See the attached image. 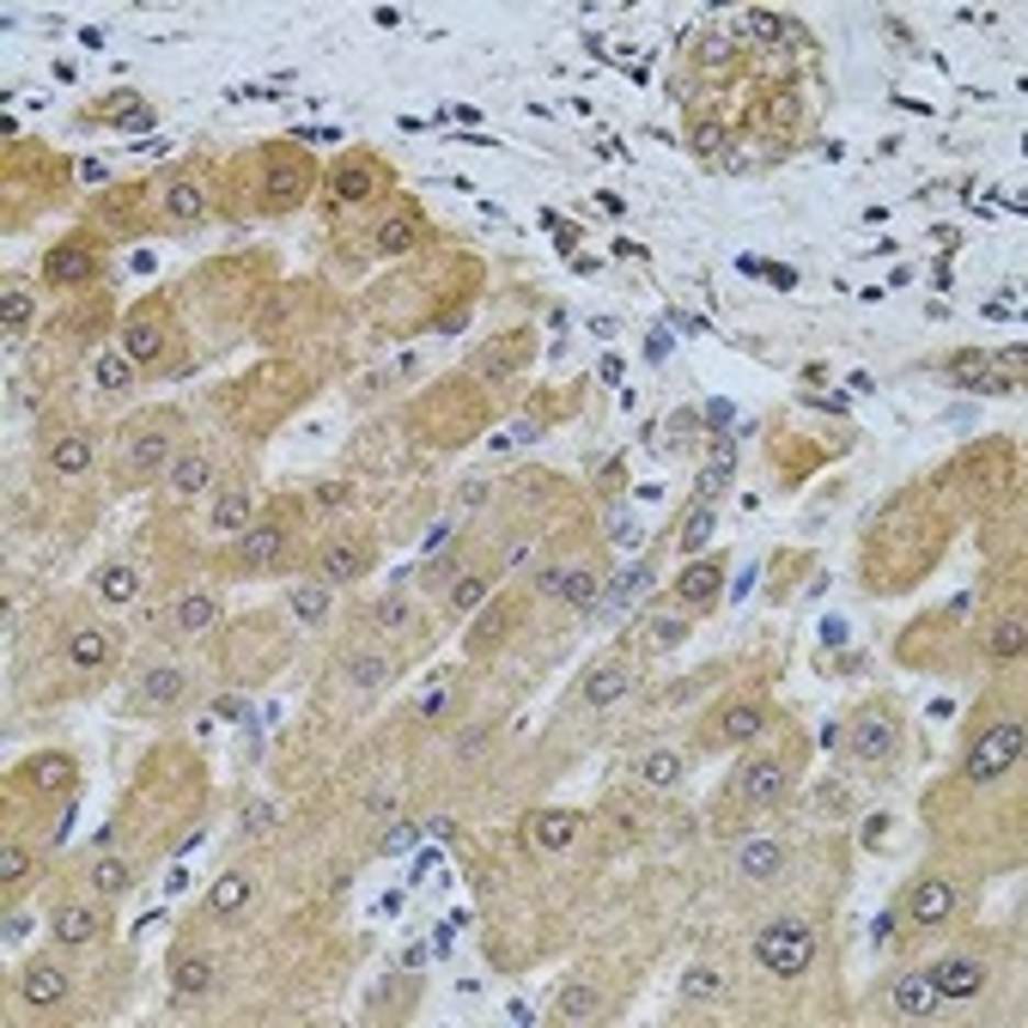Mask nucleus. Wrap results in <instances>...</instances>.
<instances>
[{
  "label": "nucleus",
  "instance_id": "60",
  "mask_svg": "<svg viewBox=\"0 0 1028 1028\" xmlns=\"http://www.w3.org/2000/svg\"><path fill=\"white\" fill-rule=\"evenodd\" d=\"M730 49H737L730 37H706V62H730Z\"/></svg>",
  "mask_w": 1028,
  "mask_h": 1028
},
{
  "label": "nucleus",
  "instance_id": "27",
  "mask_svg": "<svg viewBox=\"0 0 1028 1028\" xmlns=\"http://www.w3.org/2000/svg\"><path fill=\"white\" fill-rule=\"evenodd\" d=\"M165 474H171V500H177V505L213 488V462H208V457H177Z\"/></svg>",
  "mask_w": 1028,
  "mask_h": 1028
},
{
  "label": "nucleus",
  "instance_id": "16",
  "mask_svg": "<svg viewBox=\"0 0 1028 1028\" xmlns=\"http://www.w3.org/2000/svg\"><path fill=\"white\" fill-rule=\"evenodd\" d=\"M122 354H128L134 366H146V359L165 354V329H158L153 311H134L128 323H122Z\"/></svg>",
  "mask_w": 1028,
  "mask_h": 1028
},
{
  "label": "nucleus",
  "instance_id": "43",
  "mask_svg": "<svg viewBox=\"0 0 1028 1028\" xmlns=\"http://www.w3.org/2000/svg\"><path fill=\"white\" fill-rule=\"evenodd\" d=\"M481 603H488V579H474V572L450 579V591H445V608H450V615H474Z\"/></svg>",
  "mask_w": 1028,
  "mask_h": 1028
},
{
  "label": "nucleus",
  "instance_id": "18",
  "mask_svg": "<svg viewBox=\"0 0 1028 1028\" xmlns=\"http://www.w3.org/2000/svg\"><path fill=\"white\" fill-rule=\"evenodd\" d=\"M183 688H189V675L177 670V663H153V670L141 675V706L146 712H165V706H177V700H183Z\"/></svg>",
  "mask_w": 1028,
  "mask_h": 1028
},
{
  "label": "nucleus",
  "instance_id": "5",
  "mask_svg": "<svg viewBox=\"0 0 1028 1028\" xmlns=\"http://www.w3.org/2000/svg\"><path fill=\"white\" fill-rule=\"evenodd\" d=\"M512 627H517V608L512 603H481V608H474V621H469V633H462V651H469V658H493V651L512 639Z\"/></svg>",
  "mask_w": 1028,
  "mask_h": 1028
},
{
  "label": "nucleus",
  "instance_id": "50",
  "mask_svg": "<svg viewBox=\"0 0 1028 1028\" xmlns=\"http://www.w3.org/2000/svg\"><path fill=\"white\" fill-rule=\"evenodd\" d=\"M92 371H98V383H104V390H128V383H134V359L122 354V347H116V354H104Z\"/></svg>",
  "mask_w": 1028,
  "mask_h": 1028
},
{
  "label": "nucleus",
  "instance_id": "61",
  "mask_svg": "<svg viewBox=\"0 0 1028 1028\" xmlns=\"http://www.w3.org/2000/svg\"><path fill=\"white\" fill-rule=\"evenodd\" d=\"M104 177H110V171L98 165V158H86V165H79V183H104Z\"/></svg>",
  "mask_w": 1028,
  "mask_h": 1028
},
{
  "label": "nucleus",
  "instance_id": "38",
  "mask_svg": "<svg viewBox=\"0 0 1028 1028\" xmlns=\"http://www.w3.org/2000/svg\"><path fill=\"white\" fill-rule=\"evenodd\" d=\"M67 658H74L79 670H98V663H110V639H104V627H79L74 639H67Z\"/></svg>",
  "mask_w": 1028,
  "mask_h": 1028
},
{
  "label": "nucleus",
  "instance_id": "54",
  "mask_svg": "<svg viewBox=\"0 0 1028 1028\" xmlns=\"http://www.w3.org/2000/svg\"><path fill=\"white\" fill-rule=\"evenodd\" d=\"M275 816H280V809L268 804V797H256V804L244 809V834H268V828H275Z\"/></svg>",
  "mask_w": 1028,
  "mask_h": 1028
},
{
  "label": "nucleus",
  "instance_id": "51",
  "mask_svg": "<svg viewBox=\"0 0 1028 1028\" xmlns=\"http://www.w3.org/2000/svg\"><path fill=\"white\" fill-rule=\"evenodd\" d=\"M92 889H98V895H122V889H128V864H122V858H98V864H92Z\"/></svg>",
  "mask_w": 1028,
  "mask_h": 1028
},
{
  "label": "nucleus",
  "instance_id": "37",
  "mask_svg": "<svg viewBox=\"0 0 1028 1028\" xmlns=\"http://www.w3.org/2000/svg\"><path fill=\"white\" fill-rule=\"evenodd\" d=\"M646 584H651V567H627V579H621L608 596H596V603H591V615H621V608H627L633 596L646 591Z\"/></svg>",
  "mask_w": 1028,
  "mask_h": 1028
},
{
  "label": "nucleus",
  "instance_id": "1",
  "mask_svg": "<svg viewBox=\"0 0 1028 1028\" xmlns=\"http://www.w3.org/2000/svg\"><path fill=\"white\" fill-rule=\"evenodd\" d=\"M755 962L773 980H804L809 962H816V931H809L804 919H773L755 937Z\"/></svg>",
  "mask_w": 1028,
  "mask_h": 1028
},
{
  "label": "nucleus",
  "instance_id": "17",
  "mask_svg": "<svg viewBox=\"0 0 1028 1028\" xmlns=\"http://www.w3.org/2000/svg\"><path fill=\"white\" fill-rule=\"evenodd\" d=\"M737 870H742V883H773L779 870H785V846L779 840H742Z\"/></svg>",
  "mask_w": 1028,
  "mask_h": 1028
},
{
  "label": "nucleus",
  "instance_id": "11",
  "mask_svg": "<svg viewBox=\"0 0 1028 1028\" xmlns=\"http://www.w3.org/2000/svg\"><path fill=\"white\" fill-rule=\"evenodd\" d=\"M158 469H171V433H141L122 445V474L128 481H153Z\"/></svg>",
  "mask_w": 1028,
  "mask_h": 1028
},
{
  "label": "nucleus",
  "instance_id": "14",
  "mask_svg": "<svg viewBox=\"0 0 1028 1028\" xmlns=\"http://www.w3.org/2000/svg\"><path fill=\"white\" fill-rule=\"evenodd\" d=\"M627 688H633V670L621 658H608V663H596V670L584 675V706L608 712V706H621V700H627Z\"/></svg>",
  "mask_w": 1028,
  "mask_h": 1028
},
{
  "label": "nucleus",
  "instance_id": "25",
  "mask_svg": "<svg viewBox=\"0 0 1028 1028\" xmlns=\"http://www.w3.org/2000/svg\"><path fill=\"white\" fill-rule=\"evenodd\" d=\"M43 275H49L55 287H79V280H92V256L79 250V244H55V250L43 256Z\"/></svg>",
  "mask_w": 1028,
  "mask_h": 1028
},
{
  "label": "nucleus",
  "instance_id": "49",
  "mask_svg": "<svg viewBox=\"0 0 1028 1028\" xmlns=\"http://www.w3.org/2000/svg\"><path fill=\"white\" fill-rule=\"evenodd\" d=\"M280 183H268V208H292L304 195V165H280Z\"/></svg>",
  "mask_w": 1028,
  "mask_h": 1028
},
{
  "label": "nucleus",
  "instance_id": "21",
  "mask_svg": "<svg viewBox=\"0 0 1028 1028\" xmlns=\"http://www.w3.org/2000/svg\"><path fill=\"white\" fill-rule=\"evenodd\" d=\"M208 524L220 529V536H244V529H250V493H244V488H220V493H213Z\"/></svg>",
  "mask_w": 1028,
  "mask_h": 1028
},
{
  "label": "nucleus",
  "instance_id": "44",
  "mask_svg": "<svg viewBox=\"0 0 1028 1028\" xmlns=\"http://www.w3.org/2000/svg\"><path fill=\"white\" fill-rule=\"evenodd\" d=\"M347 675H354V688H383L390 682V658H383V651H354V658H347Z\"/></svg>",
  "mask_w": 1028,
  "mask_h": 1028
},
{
  "label": "nucleus",
  "instance_id": "55",
  "mask_svg": "<svg viewBox=\"0 0 1028 1028\" xmlns=\"http://www.w3.org/2000/svg\"><path fill=\"white\" fill-rule=\"evenodd\" d=\"M682 633H688L682 615H658V621H651V639H658V646H682Z\"/></svg>",
  "mask_w": 1028,
  "mask_h": 1028
},
{
  "label": "nucleus",
  "instance_id": "32",
  "mask_svg": "<svg viewBox=\"0 0 1028 1028\" xmlns=\"http://www.w3.org/2000/svg\"><path fill=\"white\" fill-rule=\"evenodd\" d=\"M554 1010H560V1023H591L596 1010H603V992L596 986H560V998H554Z\"/></svg>",
  "mask_w": 1028,
  "mask_h": 1028
},
{
  "label": "nucleus",
  "instance_id": "20",
  "mask_svg": "<svg viewBox=\"0 0 1028 1028\" xmlns=\"http://www.w3.org/2000/svg\"><path fill=\"white\" fill-rule=\"evenodd\" d=\"M949 378H956V383H968V390H980V395H1004V390L1016 383L1010 371H998L992 359H980V354H962L956 366H949Z\"/></svg>",
  "mask_w": 1028,
  "mask_h": 1028
},
{
  "label": "nucleus",
  "instance_id": "33",
  "mask_svg": "<svg viewBox=\"0 0 1028 1028\" xmlns=\"http://www.w3.org/2000/svg\"><path fill=\"white\" fill-rule=\"evenodd\" d=\"M371 244H378L383 256L414 250V244H421V220H414V213H395V220H383V225H378V237H371Z\"/></svg>",
  "mask_w": 1028,
  "mask_h": 1028
},
{
  "label": "nucleus",
  "instance_id": "26",
  "mask_svg": "<svg viewBox=\"0 0 1028 1028\" xmlns=\"http://www.w3.org/2000/svg\"><path fill=\"white\" fill-rule=\"evenodd\" d=\"M98 931H104V919H98V907H62V913H55V943H62V949H79V943H92Z\"/></svg>",
  "mask_w": 1028,
  "mask_h": 1028
},
{
  "label": "nucleus",
  "instance_id": "7",
  "mask_svg": "<svg viewBox=\"0 0 1028 1028\" xmlns=\"http://www.w3.org/2000/svg\"><path fill=\"white\" fill-rule=\"evenodd\" d=\"M956 907H962V895H956V883H943V876H925V883H913V895H907V919L913 925H943V919H956Z\"/></svg>",
  "mask_w": 1028,
  "mask_h": 1028
},
{
  "label": "nucleus",
  "instance_id": "3",
  "mask_svg": "<svg viewBox=\"0 0 1028 1028\" xmlns=\"http://www.w3.org/2000/svg\"><path fill=\"white\" fill-rule=\"evenodd\" d=\"M943 1010H949V998L931 986V974H919V968H907V974L889 986V1016H901V1023H937Z\"/></svg>",
  "mask_w": 1028,
  "mask_h": 1028
},
{
  "label": "nucleus",
  "instance_id": "64",
  "mask_svg": "<svg viewBox=\"0 0 1028 1028\" xmlns=\"http://www.w3.org/2000/svg\"><path fill=\"white\" fill-rule=\"evenodd\" d=\"M761 275H767V280H773V287H791V280H797V275H791V268H779V262H767V268H761Z\"/></svg>",
  "mask_w": 1028,
  "mask_h": 1028
},
{
  "label": "nucleus",
  "instance_id": "23",
  "mask_svg": "<svg viewBox=\"0 0 1028 1028\" xmlns=\"http://www.w3.org/2000/svg\"><path fill=\"white\" fill-rule=\"evenodd\" d=\"M171 992L177 998H201V992H213V956H177L171 962Z\"/></svg>",
  "mask_w": 1028,
  "mask_h": 1028
},
{
  "label": "nucleus",
  "instance_id": "46",
  "mask_svg": "<svg viewBox=\"0 0 1028 1028\" xmlns=\"http://www.w3.org/2000/svg\"><path fill=\"white\" fill-rule=\"evenodd\" d=\"M785 19H779V13H749V19H742V37H749L755 43V49H773V43H785Z\"/></svg>",
  "mask_w": 1028,
  "mask_h": 1028
},
{
  "label": "nucleus",
  "instance_id": "59",
  "mask_svg": "<svg viewBox=\"0 0 1028 1028\" xmlns=\"http://www.w3.org/2000/svg\"><path fill=\"white\" fill-rule=\"evenodd\" d=\"M213 712H220L225 725H237V718H244V712H250V706H244V700H237V694H220V700H213Z\"/></svg>",
  "mask_w": 1028,
  "mask_h": 1028
},
{
  "label": "nucleus",
  "instance_id": "28",
  "mask_svg": "<svg viewBox=\"0 0 1028 1028\" xmlns=\"http://www.w3.org/2000/svg\"><path fill=\"white\" fill-rule=\"evenodd\" d=\"M19 992H25V1004L49 1010V1004H67V974H62L55 962H37V968L25 974V986H19Z\"/></svg>",
  "mask_w": 1028,
  "mask_h": 1028
},
{
  "label": "nucleus",
  "instance_id": "42",
  "mask_svg": "<svg viewBox=\"0 0 1028 1028\" xmlns=\"http://www.w3.org/2000/svg\"><path fill=\"white\" fill-rule=\"evenodd\" d=\"M165 213H171L177 225H195V220H201V189L189 183V177H177V183H165Z\"/></svg>",
  "mask_w": 1028,
  "mask_h": 1028
},
{
  "label": "nucleus",
  "instance_id": "39",
  "mask_svg": "<svg viewBox=\"0 0 1028 1028\" xmlns=\"http://www.w3.org/2000/svg\"><path fill=\"white\" fill-rule=\"evenodd\" d=\"M639 779H646V785H658V791H670L675 779H682V755H675V749H646V755H639Z\"/></svg>",
  "mask_w": 1028,
  "mask_h": 1028
},
{
  "label": "nucleus",
  "instance_id": "40",
  "mask_svg": "<svg viewBox=\"0 0 1028 1028\" xmlns=\"http://www.w3.org/2000/svg\"><path fill=\"white\" fill-rule=\"evenodd\" d=\"M718 992H725V974H718L712 962H694L682 974V1004H712Z\"/></svg>",
  "mask_w": 1028,
  "mask_h": 1028
},
{
  "label": "nucleus",
  "instance_id": "52",
  "mask_svg": "<svg viewBox=\"0 0 1028 1028\" xmlns=\"http://www.w3.org/2000/svg\"><path fill=\"white\" fill-rule=\"evenodd\" d=\"M0 316H7V329L19 335V329H31V316H37V304H31V292H19V287H13L7 299H0Z\"/></svg>",
  "mask_w": 1028,
  "mask_h": 1028
},
{
  "label": "nucleus",
  "instance_id": "36",
  "mask_svg": "<svg viewBox=\"0 0 1028 1028\" xmlns=\"http://www.w3.org/2000/svg\"><path fill=\"white\" fill-rule=\"evenodd\" d=\"M1023 639H1028V621H1023V608H1010V615L992 627V658L1016 663V658H1023Z\"/></svg>",
  "mask_w": 1028,
  "mask_h": 1028
},
{
  "label": "nucleus",
  "instance_id": "13",
  "mask_svg": "<svg viewBox=\"0 0 1028 1028\" xmlns=\"http://www.w3.org/2000/svg\"><path fill=\"white\" fill-rule=\"evenodd\" d=\"M572 840H579V809H536V822H529V846L536 852L560 858Z\"/></svg>",
  "mask_w": 1028,
  "mask_h": 1028
},
{
  "label": "nucleus",
  "instance_id": "47",
  "mask_svg": "<svg viewBox=\"0 0 1028 1028\" xmlns=\"http://www.w3.org/2000/svg\"><path fill=\"white\" fill-rule=\"evenodd\" d=\"M134 591H141V572L134 567H104V579H98L104 603H134Z\"/></svg>",
  "mask_w": 1028,
  "mask_h": 1028
},
{
  "label": "nucleus",
  "instance_id": "2",
  "mask_svg": "<svg viewBox=\"0 0 1028 1028\" xmlns=\"http://www.w3.org/2000/svg\"><path fill=\"white\" fill-rule=\"evenodd\" d=\"M1023 742H1028L1023 718H1004V725H992L986 737L968 749V761H962L968 785H998L1004 773H1016V761H1023Z\"/></svg>",
  "mask_w": 1028,
  "mask_h": 1028
},
{
  "label": "nucleus",
  "instance_id": "10",
  "mask_svg": "<svg viewBox=\"0 0 1028 1028\" xmlns=\"http://www.w3.org/2000/svg\"><path fill=\"white\" fill-rule=\"evenodd\" d=\"M536 584H541V596H554V603H579V608L596 603V572L591 567H541Z\"/></svg>",
  "mask_w": 1028,
  "mask_h": 1028
},
{
  "label": "nucleus",
  "instance_id": "6",
  "mask_svg": "<svg viewBox=\"0 0 1028 1028\" xmlns=\"http://www.w3.org/2000/svg\"><path fill=\"white\" fill-rule=\"evenodd\" d=\"M718 591H725V560L718 554H694L682 567V579H675V603H688V608H712Z\"/></svg>",
  "mask_w": 1028,
  "mask_h": 1028
},
{
  "label": "nucleus",
  "instance_id": "31",
  "mask_svg": "<svg viewBox=\"0 0 1028 1028\" xmlns=\"http://www.w3.org/2000/svg\"><path fill=\"white\" fill-rule=\"evenodd\" d=\"M712 529H718V512H712V500H700L694 512L682 517V536H675V541H682V554H688V560H694V554H706Z\"/></svg>",
  "mask_w": 1028,
  "mask_h": 1028
},
{
  "label": "nucleus",
  "instance_id": "19",
  "mask_svg": "<svg viewBox=\"0 0 1028 1028\" xmlns=\"http://www.w3.org/2000/svg\"><path fill=\"white\" fill-rule=\"evenodd\" d=\"M74 779H79V761H67V755H31L25 761V785L31 791H74Z\"/></svg>",
  "mask_w": 1028,
  "mask_h": 1028
},
{
  "label": "nucleus",
  "instance_id": "35",
  "mask_svg": "<svg viewBox=\"0 0 1028 1028\" xmlns=\"http://www.w3.org/2000/svg\"><path fill=\"white\" fill-rule=\"evenodd\" d=\"M378 189V165L371 158H347L342 171H335V195L342 201H359V195H371Z\"/></svg>",
  "mask_w": 1028,
  "mask_h": 1028
},
{
  "label": "nucleus",
  "instance_id": "22",
  "mask_svg": "<svg viewBox=\"0 0 1028 1028\" xmlns=\"http://www.w3.org/2000/svg\"><path fill=\"white\" fill-rule=\"evenodd\" d=\"M767 730V706L761 700H737V706H725V718H718V737L725 742H755Z\"/></svg>",
  "mask_w": 1028,
  "mask_h": 1028
},
{
  "label": "nucleus",
  "instance_id": "24",
  "mask_svg": "<svg viewBox=\"0 0 1028 1028\" xmlns=\"http://www.w3.org/2000/svg\"><path fill=\"white\" fill-rule=\"evenodd\" d=\"M213 621H220V603H213L208 591L183 596V603L171 608V633H177V639H195V633H208Z\"/></svg>",
  "mask_w": 1028,
  "mask_h": 1028
},
{
  "label": "nucleus",
  "instance_id": "9",
  "mask_svg": "<svg viewBox=\"0 0 1028 1028\" xmlns=\"http://www.w3.org/2000/svg\"><path fill=\"white\" fill-rule=\"evenodd\" d=\"M925 974H931V986L943 992L949 1004H968L980 986H986V968H980L974 956H943V962H937V968H925Z\"/></svg>",
  "mask_w": 1028,
  "mask_h": 1028
},
{
  "label": "nucleus",
  "instance_id": "15",
  "mask_svg": "<svg viewBox=\"0 0 1028 1028\" xmlns=\"http://www.w3.org/2000/svg\"><path fill=\"white\" fill-rule=\"evenodd\" d=\"M280 554H287V536H280V524H250L244 536H237V567H244V572L275 567Z\"/></svg>",
  "mask_w": 1028,
  "mask_h": 1028
},
{
  "label": "nucleus",
  "instance_id": "63",
  "mask_svg": "<svg viewBox=\"0 0 1028 1028\" xmlns=\"http://www.w3.org/2000/svg\"><path fill=\"white\" fill-rule=\"evenodd\" d=\"M706 426H718V433L730 426V409H725V402H712V409H706Z\"/></svg>",
  "mask_w": 1028,
  "mask_h": 1028
},
{
  "label": "nucleus",
  "instance_id": "45",
  "mask_svg": "<svg viewBox=\"0 0 1028 1028\" xmlns=\"http://www.w3.org/2000/svg\"><path fill=\"white\" fill-rule=\"evenodd\" d=\"M730 474H737V457H730V445H718L712 450V469L700 474V500H718L730 488Z\"/></svg>",
  "mask_w": 1028,
  "mask_h": 1028
},
{
  "label": "nucleus",
  "instance_id": "12",
  "mask_svg": "<svg viewBox=\"0 0 1028 1028\" xmlns=\"http://www.w3.org/2000/svg\"><path fill=\"white\" fill-rule=\"evenodd\" d=\"M366 567H371V548H359V541H323L316 548L323 584H354V579H366Z\"/></svg>",
  "mask_w": 1028,
  "mask_h": 1028
},
{
  "label": "nucleus",
  "instance_id": "4",
  "mask_svg": "<svg viewBox=\"0 0 1028 1028\" xmlns=\"http://www.w3.org/2000/svg\"><path fill=\"white\" fill-rule=\"evenodd\" d=\"M846 749L852 761H895L901 755V725L889 712H858L852 725H846Z\"/></svg>",
  "mask_w": 1028,
  "mask_h": 1028
},
{
  "label": "nucleus",
  "instance_id": "8",
  "mask_svg": "<svg viewBox=\"0 0 1028 1028\" xmlns=\"http://www.w3.org/2000/svg\"><path fill=\"white\" fill-rule=\"evenodd\" d=\"M737 797L749 809H773L779 797H785V761H742V773H737Z\"/></svg>",
  "mask_w": 1028,
  "mask_h": 1028
},
{
  "label": "nucleus",
  "instance_id": "56",
  "mask_svg": "<svg viewBox=\"0 0 1028 1028\" xmlns=\"http://www.w3.org/2000/svg\"><path fill=\"white\" fill-rule=\"evenodd\" d=\"M816 804L828 809V816H846V785H834V779H828V785H816Z\"/></svg>",
  "mask_w": 1028,
  "mask_h": 1028
},
{
  "label": "nucleus",
  "instance_id": "30",
  "mask_svg": "<svg viewBox=\"0 0 1028 1028\" xmlns=\"http://www.w3.org/2000/svg\"><path fill=\"white\" fill-rule=\"evenodd\" d=\"M244 901H250V876H244V870H225L220 883H213L208 907H213V919H237V913H244Z\"/></svg>",
  "mask_w": 1028,
  "mask_h": 1028
},
{
  "label": "nucleus",
  "instance_id": "34",
  "mask_svg": "<svg viewBox=\"0 0 1028 1028\" xmlns=\"http://www.w3.org/2000/svg\"><path fill=\"white\" fill-rule=\"evenodd\" d=\"M517 359H524V347H517V342H488L481 354H474V371H481V378H493V383H505L517 371Z\"/></svg>",
  "mask_w": 1028,
  "mask_h": 1028
},
{
  "label": "nucleus",
  "instance_id": "57",
  "mask_svg": "<svg viewBox=\"0 0 1028 1028\" xmlns=\"http://www.w3.org/2000/svg\"><path fill=\"white\" fill-rule=\"evenodd\" d=\"M414 840H421V828H414V822H402V828H390V840H383V852H409Z\"/></svg>",
  "mask_w": 1028,
  "mask_h": 1028
},
{
  "label": "nucleus",
  "instance_id": "48",
  "mask_svg": "<svg viewBox=\"0 0 1028 1028\" xmlns=\"http://www.w3.org/2000/svg\"><path fill=\"white\" fill-rule=\"evenodd\" d=\"M31 876V846L25 840H7L0 846V883L13 889V883H25Z\"/></svg>",
  "mask_w": 1028,
  "mask_h": 1028
},
{
  "label": "nucleus",
  "instance_id": "58",
  "mask_svg": "<svg viewBox=\"0 0 1028 1028\" xmlns=\"http://www.w3.org/2000/svg\"><path fill=\"white\" fill-rule=\"evenodd\" d=\"M694 146H700V153H718V146H725V128H718V122H700Z\"/></svg>",
  "mask_w": 1028,
  "mask_h": 1028
},
{
  "label": "nucleus",
  "instance_id": "62",
  "mask_svg": "<svg viewBox=\"0 0 1028 1028\" xmlns=\"http://www.w3.org/2000/svg\"><path fill=\"white\" fill-rule=\"evenodd\" d=\"M316 505H329V512H335V505H347V488H316Z\"/></svg>",
  "mask_w": 1028,
  "mask_h": 1028
},
{
  "label": "nucleus",
  "instance_id": "29",
  "mask_svg": "<svg viewBox=\"0 0 1028 1028\" xmlns=\"http://www.w3.org/2000/svg\"><path fill=\"white\" fill-rule=\"evenodd\" d=\"M49 469L62 474V481H79V474L92 469V438H79V433L55 438V445H49Z\"/></svg>",
  "mask_w": 1028,
  "mask_h": 1028
},
{
  "label": "nucleus",
  "instance_id": "53",
  "mask_svg": "<svg viewBox=\"0 0 1028 1028\" xmlns=\"http://www.w3.org/2000/svg\"><path fill=\"white\" fill-rule=\"evenodd\" d=\"M371 621H378L383 633H395V627H409V603H402V596H383V603L371 608Z\"/></svg>",
  "mask_w": 1028,
  "mask_h": 1028
},
{
  "label": "nucleus",
  "instance_id": "41",
  "mask_svg": "<svg viewBox=\"0 0 1028 1028\" xmlns=\"http://www.w3.org/2000/svg\"><path fill=\"white\" fill-rule=\"evenodd\" d=\"M287 603H292V615H299L304 627H316V621L329 615V584H323V579H316V584H292Z\"/></svg>",
  "mask_w": 1028,
  "mask_h": 1028
}]
</instances>
